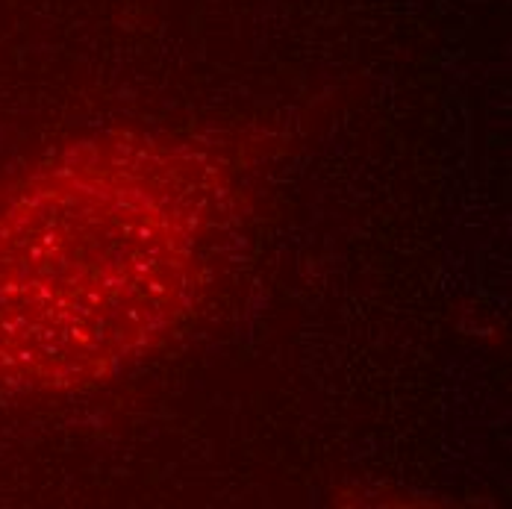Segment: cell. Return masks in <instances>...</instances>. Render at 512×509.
Here are the masks:
<instances>
[{
    "mask_svg": "<svg viewBox=\"0 0 512 509\" xmlns=\"http://www.w3.org/2000/svg\"><path fill=\"white\" fill-rule=\"evenodd\" d=\"M56 165L0 209V377L59 383L151 339L183 295L198 209L148 168Z\"/></svg>",
    "mask_w": 512,
    "mask_h": 509,
    "instance_id": "obj_1",
    "label": "cell"
}]
</instances>
